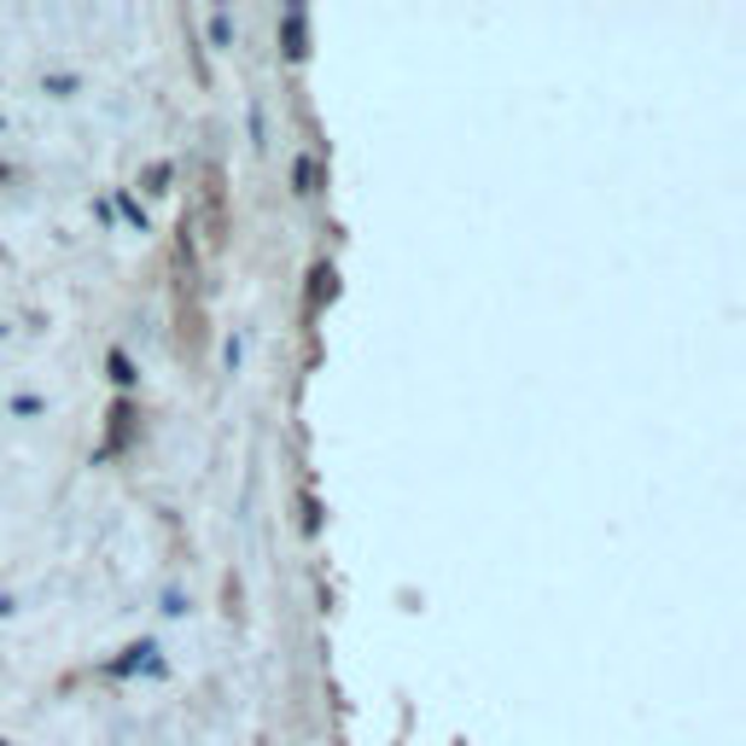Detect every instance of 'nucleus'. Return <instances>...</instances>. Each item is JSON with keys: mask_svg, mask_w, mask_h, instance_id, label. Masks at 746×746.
I'll use <instances>...</instances> for the list:
<instances>
[{"mask_svg": "<svg viewBox=\"0 0 746 746\" xmlns=\"http://www.w3.org/2000/svg\"><path fill=\"white\" fill-rule=\"evenodd\" d=\"M204 211H211V239H222L227 234V204H222V170L216 163L204 170Z\"/></svg>", "mask_w": 746, "mask_h": 746, "instance_id": "nucleus-1", "label": "nucleus"}]
</instances>
